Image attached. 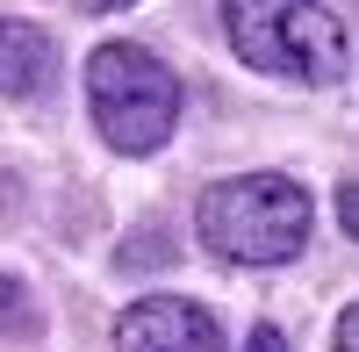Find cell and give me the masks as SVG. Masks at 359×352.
I'll use <instances>...</instances> for the list:
<instances>
[{"instance_id":"cell-1","label":"cell","mask_w":359,"mask_h":352,"mask_svg":"<svg viewBox=\"0 0 359 352\" xmlns=\"http://www.w3.org/2000/svg\"><path fill=\"white\" fill-rule=\"evenodd\" d=\"M194 223H201V245L230 266H287L309 245L316 201L287 172H237V180H216L201 194Z\"/></svg>"},{"instance_id":"cell-2","label":"cell","mask_w":359,"mask_h":352,"mask_svg":"<svg viewBox=\"0 0 359 352\" xmlns=\"http://www.w3.org/2000/svg\"><path fill=\"white\" fill-rule=\"evenodd\" d=\"M223 36L252 72L331 86L352 72V36L316 0H223Z\"/></svg>"},{"instance_id":"cell-7","label":"cell","mask_w":359,"mask_h":352,"mask_svg":"<svg viewBox=\"0 0 359 352\" xmlns=\"http://www.w3.org/2000/svg\"><path fill=\"white\" fill-rule=\"evenodd\" d=\"M359 345V309H338V331H331V352H352Z\"/></svg>"},{"instance_id":"cell-5","label":"cell","mask_w":359,"mask_h":352,"mask_svg":"<svg viewBox=\"0 0 359 352\" xmlns=\"http://www.w3.org/2000/svg\"><path fill=\"white\" fill-rule=\"evenodd\" d=\"M50 72H57L50 29L22 22V15H0V94H43Z\"/></svg>"},{"instance_id":"cell-3","label":"cell","mask_w":359,"mask_h":352,"mask_svg":"<svg viewBox=\"0 0 359 352\" xmlns=\"http://www.w3.org/2000/svg\"><path fill=\"white\" fill-rule=\"evenodd\" d=\"M86 115L123 158H144L180 123V79L144 43H101L86 57Z\"/></svg>"},{"instance_id":"cell-8","label":"cell","mask_w":359,"mask_h":352,"mask_svg":"<svg viewBox=\"0 0 359 352\" xmlns=\"http://www.w3.org/2000/svg\"><path fill=\"white\" fill-rule=\"evenodd\" d=\"M245 352H287V338H280V331H273V324H259V331H252V338H245Z\"/></svg>"},{"instance_id":"cell-9","label":"cell","mask_w":359,"mask_h":352,"mask_svg":"<svg viewBox=\"0 0 359 352\" xmlns=\"http://www.w3.org/2000/svg\"><path fill=\"white\" fill-rule=\"evenodd\" d=\"M86 15H115V8H137V0H79Z\"/></svg>"},{"instance_id":"cell-4","label":"cell","mask_w":359,"mask_h":352,"mask_svg":"<svg viewBox=\"0 0 359 352\" xmlns=\"http://www.w3.org/2000/svg\"><path fill=\"white\" fill-rule=\"evenodd\" d=\"M115 352H223V324L187 295H144L115 324Z\"/></svg>"},{"instance_id":"cell-6","label":"cell","mask_w":359,"mask_h":352,"mask_svg":"<svg viewBox=\"0 0 359 352\" xmlns=\"http://www.w3.org/2000/svg\"><path fill=\"white\" fill-rule=\"evenodd\" d=\"M0 331H8V338H29V331H36V302H29L22 280H0Z\"/></svg>"}]
</instances>
